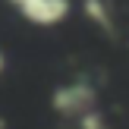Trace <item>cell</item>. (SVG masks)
I'll return each instance as SVG.
<instances>
[{"label":"cell","instance_id":"1","mask_svg":"<svg viewBox=\"0 0 129 129\" xmlns=\"http://www.w3.org/2000/svg\"><path fill=\"white\" fill-rule=\"evenodd\" d=\"M0 69H3V57H0Z\"/></svg>","mask_w":129,"mask_h":129}]
</instances>
